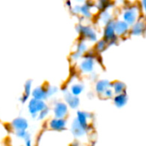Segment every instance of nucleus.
<instances>
[{"instance_id":"nucleus-2","label":"nucleus","mask_w":146,"mask_h":146,"mask_svg":"<svg viewBox=\"0 0 146 146\" xmlns=\"http://www.w3.org/2000/svg\"><path fill=\"white\" fill-rule=\"evenodd\" d=\"M54 113L56 118H63L68 113V108L64 104H62V103L56 104L54 109Z\"/></svg>"},{"instance_id":"nucleus-9","label":"nucleus","mask_w":146,"mask_h":146,"mask_svg":"<svg viewBox=\"0 0 146 146\" xmlns=\"http://www.w3.org/2000/svg\"><path fill=\"white\" fill-rule=\"evenodd\" d=\"M48 112H49V110H47V108L45 109V110H42L41 112H40V114H39V116H38V118L40 119V120H43L46 115H47V114H48Z\"/></svg>"},{"instance_id":"nucleus-7","label":"nucleus","mask_w":146,"mask_h":146,"mask_svg":"<svg viewBox=\"0 0 146 146\" xmlns=\"http://www.w3.org/2000/svg\"><path fill=\"white\" fill-rule=\"evenodd\" d=\"M67 101H68V104H69L71 107H73V108L76 107L77 104H78V103H79V100L77 99V98H74V97H72V96H70L69 98H67Z\"/></svg>"},{"instance_id":"nucleus-8","label":"nucleus","mask_w":146,"mask_h":146,"mask_svg":"<svg viewBox=\"0 0 146 146\" xmlns=\"http://www.w3.org/2000/svg\"><path fill=\"white\" fill-rule=\"evenodd\" d=\"M81 90H82V88H81L80 86L75 85V86H74L73 88H72V92H73V94L77 95V94H80V93Z\"/></svg>"},{"instance_id":"nucleus-1","label":"nucleus","mask_w":146,"mask_h":146,"mask_svg":"<svg viewBox=\"0 0 146 146\" xmlns=\"http://www.w3.org/2000/svg\"><path fill=\"white\" fill-rule=\"evenodd\" d=\"M45 109H46L45 104L39 99L33 98L30 101V103L28 104V110H29L30 113L32 114L33 117H35L38 113L41 112L42 110H44Z\"/></svg>"},{"instance_id":"nucleus-3","label":"nucleus","mask_w":146,"mask_h":146,"mask_svg":"<svg viewBox=\"0 0 146 146\" xmlns=\"http://www.w3.org/2000/svg\"><path fill=\"white\" fill-rule=\"evenodd\" d=\"M66 121L62 118L53 119L50 121V127L54 130H62L65 128Z\"/></svg>"},{"instance_id":"nucleus-6","label":"nucleus","mask_w":146,"mask_h":146,"mask_svg":"<svg viewBox=\"0 0 146 146\" xmlns=\"http://www.w3.org/2000/svg\"><path fill=\"white\" fill-rule=\"evenodd\" d=\"M31 86H32L31 81L27 82V84H26V86H25V92H24V95H23V97H22V98H21L22 103H25V102L27 100V98H28V97H29V95H30Z\"/></svg>"},{"instance_id":"nucleus-4","label":"nucleus","mask_w":146,"mask_h":146,"mask_svg":"<svg viewBox=\"0 0 146 146\" xmlns=\"http://www.w3.org/2000/svg\"><path fill=\"white\" fill-rule=\"evenodd\" d=\"M12 126L14 128H15L17 131L21 130H26L28 127L27 121L23 118H17L12 122Z\"/></svg>"},{"instance_id":"nucleus-5","label":"nucleus","mask_w":146,"mask_h":146,"mask_svg":"<svg viewBox=\"0 0 146 146\" xmlns=\"http://www.w3.org/2000/svg\"><path fill=\"white\" fill-rule=\"evenodd\" d=\"M33 96L36 99H39V100L45 99V98L47 97V92L44 89H43L42 87H37L33 91Z\"/></svg>"}]
</instances>
